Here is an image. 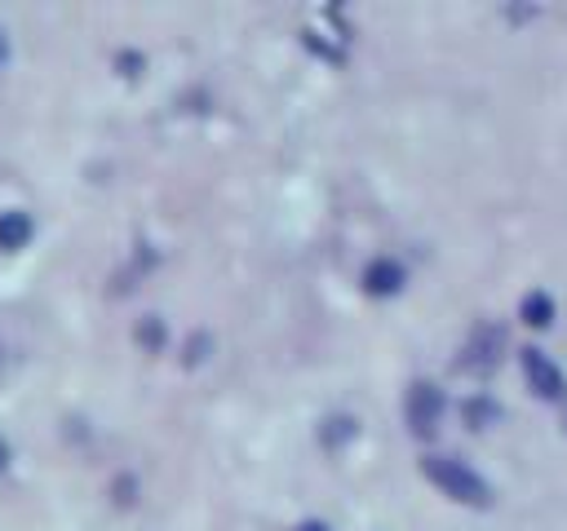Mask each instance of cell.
<instances>
[{"mask_svg": "<svg viewBox=\"0 0 567 531\" xmlns=\"http://www.w3.org/2000/svg\"><path fill=\"white\" fill-rule=\"evenodd\" d=\"M501 345H505V332H501L496 323H478V327L470 332L465 350H461V367H470V372H492V367L501 363Z\"/></svg>", "mask_w": 567, "mask_h": 531, "instance_id": "cell-4", "label": "cell"}, {"mask_svg": "<svg viewBox=\"0 0 567 531\" xmlns=\"http://www.w3.org/2000/svg\"><path fill=\"white\" fill-rule=\"evenodd\" d=\"M518 363H523V376H527V385H532V394H536V398H545V403H558V398L567 394L563 367H558V363H554L545 350L527 345V350L518 354Z\"/></svg>", "mask_w": 567, "mask_h": 531, "instance_id": "cell-3", "label": "cell"}, {"mask_svg": "<svg viewBox=\"0 0 567 531\" xmlns=\"http://www.w3.org/2000/svg\"><path fill=\"white\" fill-rule=\"evenodd\" d=\"M359 283H363L368 296H399L403 283H408V270H403V261H394V257H372V261L363 266Z\"/></svg>", "mask_w": 567, "mask_h": 531, "instance_id": "cell-5", "label": "cell"}, {"mask_svg": "<svg viewBox=\"0 0 567 531\" xmlns=\"http://www.w3.org/2000/svg\"><path fill=\"white\" fill-rule=\"evenodd\" d=\"M518 319H523L527 327L545 332V327L558 319V305H554V296H549L545 288H532V292H523V301H518Z\"/></svg>", "mask_w": 567, "mask_h": 531, "instance_id": "cell-6", "label": "cell"}, {"mask_svg": "<svg viewBox=\"0 0 567 531\" xmlns=\"http://www.w3.org/2000/svg\"><path fill=\"white\" fill-rule=\"evenodd\" d=\"M421 473H425L447 500H456V504H474V509H487V504H492L487 478H483L478 469H470L465 460H456V456H425V460H421Z\"/></svg>", "mask_w": 567, "mask_h": 531, "instance_id": "cell-1", "label": "cell"}, {"mask_svg": "<svg viewBox=\"0 0 567 531\" xmlns=\"http://www.w3.org/2000/svg\"><path fill=\"white\" fill-rule=\"evenodd\" d=\"M4 53H9V44H4V35H0V62H4Z\"/></svg>", "mask_w": 567, "mask_h": 531, "instance_id": "cell-13", "label": "cell"}, {"mask_svg": "<svg viewBox=\"0 0 567 531\" xmlns=\"http://www.w3.org/2000/svg\"><path fill=\"white\" fill-rule=\"evenodd\" d=\"M359 434V425L350 420V416H328L323 425H319V438L328 442V447H341V442H350Z\"/></svg>", "mask_w": 567, "mask_h": 531, "instance_id": "cell-9", "label": "cell"}, {"mask_svg": "<svg viewBox=\"0 0 567 531\" xmlns=\"http://www.w3.org/2000/svg\"><path fill=\"white\" fill-rule=\"evenodd\" d=\"M4 469H9V442L0 438V473H4Z\"/></svg>", "mask_w": 567, "mask_h": 531, "instance_id": "cell-12", "label": "cell"}, {"mask_svg": "<svg viewBox=\"0 0 567 531\" xmlns=\"http://www.w3.org/2000/svg\"><path fill=\"white\" fill-rule=\"evenodd\" d=\"M461 416H465V425H470V429H487V425H496V420H501V407H496L492 398L474 394V398H465V403H461Z\"/></svg>", "mask_w": 567, "mask_h": 531, "instance_id": "cell-8", "label": "cell"}, {"mask_svg": "<svg viewBox=\"0 0 567 531\" xmlns=\"http://www.w3.org/2000/svg\"><path fill=\"white\" fill-rule=\"evenodd\" d=\"M292 531H328V522H319V518H306V522H297Z\"/></svg>", "mask_w": 567, "mask_h": 531, "instance_id": "cell-11", "label": "cell"}, {"mask_svg": "<svg viewBox=\"0 0 567 531\" xmlns=\"http://www.w3.org/2000/svg\"><path fill=\"white\" fill-rule=\"evenodd\" d=\"M443 412H447V398H443V389H439V385H430V381H412V385H408L403 416H408V425H412V434H416V438H430V434L439 429Z\"/></svg>", "mask_w": 567, "mask_h": 531, "instance_id": "cell-2", "label": "cell"}, {"mask_svg": "<svg viewBox=\"0 0 567 531\" xmlns=\"http://www.w3.org/2000/svg\"><path fill=\"white\" fill-rule=\"evenodd\" d=\"M137 345H142V350H159V345H164V319L146 314V319L137 323Z\"/></svg>", "mask_w": 567, "mask_h": 531, "instance_id": "cell-10", "label": "cell"}, {"mask_svg": "<svg viewBox=\"0 0 567 531\" xmlns=\"http://www.w3.org/2000/svg\"><path fill=\"white\" fill-rule=\"evenodd\" d=\"M31 217L22 212V208H4L0 212V248L4 252H18V248H27L31 243Z\"/></svg>", "mask_w": 567, "mask_h": 531, "instance_id": "cell-7", "label": "cell"}]
</instances>
